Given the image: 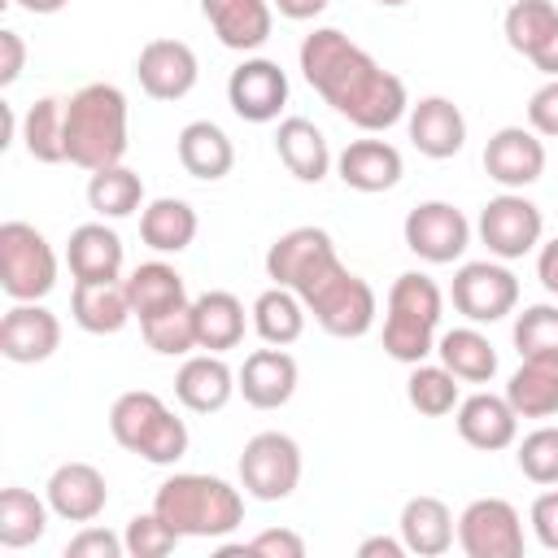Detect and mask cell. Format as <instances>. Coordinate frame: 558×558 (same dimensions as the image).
<instances>
[{
  "mask_svg": "<svg viewBox=\"0 0 558 558\" xmlns=\"http://www.w3.org/2000/svg\"><path fill=\"white\" fill-rule=\"evenodd\" d=\"M301 74L357 131H388L410 113L405 83L336 26L301 39Z\"/></svg>",
  "mask_w": 558,
  "mask_h": 558,
  "instance_id": "6da1fadb",
  "label": "cell"
},
{
  "mask_svg": "<svg viewBox=\"0 0 558 558\" xmlns=\"http://www.w3.org/2000/svg\"><path fill=\"white\" fill-rule=\"evenodd\" d=\"M126 157V96L113 83H87L65 100V161L105 170Z\"/></svg>",
  "mask_w": 558,
  "mask_h": 558,
  "instance_id": "7a4b0ae2",
  "label": "cell"
},
{
  "mask_svg": "<svg viewBox=\"0 0 558 558\" xmlns=\"http://www.w3.org/2000/svg\"><path fill=\"white\" fill-rule=\"evenodd\" d=\"M153 510L179 532V536H227L244 523V497L231 488L222 475H201V471H179L157 484Z\"/></svg>",
  "mask_w": 558,
  "mask_h": 558,
  "instance_id": "3957f363",
  "label": "cell"
},
{
  "mask_svg": "<svg viewBox=\"0 0 558 558\" xmlns=\"http://www.w3.org/2000/svg\"><path fill=\"white\" fill-rule=\"evenodd\" d=\"M109 432L126 453L153 466H174L192 445L187 423L148 388H131L109 405Z\"/></svg>",
  "mask_w": 558,
  "mask_h": 558,
  "instance_id": "277c9868",
  "label": "cell"
},
{
  "mask_svg": "<svg viewBox=\"0 0 558 558\" xmlns=\"http://www.w3.org/2000/svg\"><path fill=\"white\" fill-rule=\"evenodd\" d=\"M445 296L436 279L423 270H405L388 288V314H384V353L414 366L427 353H436V327H440Z\"/></svg>",
  "mask_w": 558,
  "mask_h": 558,
  "instance_id": "5b68a950",
  "label": "cell"
},
{
  "mask_svg": "<svg viewBox=\"0 0 558 558\" xmlns=\"http://www.w3.org/2000/svg\"><path fill=\"white\" fill-rule=\"evenodd\" d=\"M296 296L305 301V310L314 314V323L327 336H336V340H357V336H366L375 327V310H379L375 305V288L362 275H353L344 262H331Z\"/></svg>",
  "mask_w": 558,
  "mask_h": 558,
  "instance_id": "8992f818",
  "label": "cell"
},
{
  "mask_svg": "<svg viewBox=\"0 0 558 558\" xmlns=\"http://www.w3.org/2000/svg\"><path fill=\"white\" fill-rule=\"evenodd\" d=\"M0 288L13 301H44L57 288V253L31 222L0 227Z\"/></svg>",
  "mask_w": 558,
  "mask_h": 558,
  "instance_id": "52a82bcc",
  "label": "cell"
},
{
  "mask_svg": "<svg viewBox=\"0 0 558 558\" xmlns=\"http://www.w3.org/2000/svg\"><path fill=\"white\" fill-rule=\"evenodd\" d=\"M301 484V445L288 432H257L240 453V488L257 501H283Z\"/></svg>",
  "mask_w": 558,
  "mask_h": 558,
  "instance_id": "ba28073f",
  "label": "cell"
},
{
  "mask_svg": "<svg viewBox=\"0 0 558 558\" xmlns=\"http://www.w3.org/2000/svg\"><path fill=\"white\" fill-rule=\"evenodd\" d=\"M475 231L497 262H514V257H527L532 248H541L545 218H541V205L527 201L523 192H501L480 209Z\"/></svg>",
  "mask_w": 558,
  "mask_h": 558,
  "instance_id": "9c48e42d",
  "label": "cell"
},
{
  "mask_svg": "<svg viewBox=\"0 0 558 558\" xmlns=\"http://www.w3.org/2000/svg\"><path fill=\"white\" fill-rule=\"evenodd\" d=\"M405 248L418 257V262H432V266H449L466 253L471 244V222L458 205L449 201H423L405 214Z\"/></svg>",
  "mask_w": 558,
  "mask_h": 558,
  "instance_id": "30bf717a",
  "label": "cell"
},
{
  "mask_svg": "<svg viewBox=\"0 0 558 558\" xmlns=\"http://www.w3.org/2000/svg\"><path fill=\"white\" fill-rule=\"evenodd\" d=\"M458 545L466 558H519L523 519L506 497H475L458 514Z\"/></svg>",
  "mask_w": 558,
  "mask_h": 558,
  "instance_id": "8fae6325",
  "label": "cell"
},
{
  "mask_svg": "<svg viewBox=\"0 0 558 558\" xmlns=\"http://www.w3.org/2000/svg\"><path fill=\"white\" fill-rule=\"evenodd\" d=\"M449 296L466 323H501L519 305V279L501 262H466L458 266Z\"/></svg>",
  "mask_w": 558,
  "mask_h": 558,
  "instance_id": "7c38bea8",
  "label": "cell"
},
{
  "mask_svg": "<svg viewBox=\"0 0 558 558\" xmlns=\"http://www.w3.org/2000/svg\"><path fill=\"white\" fill-rule=\"evenodd\" d=\"M331 262H340V253L323 227H292L266 248V275L292 292L310 288Z\"/></svg>",
  "mask_w": 558,
  "mask_h": 558,
  "instance_id": "4fadbf2b",
  "label": "cell"
},
{
  "mask_svg": "<svg viewBox=\"0 0 558 558\" xmlns=\"http://www.w3.org/2000/svg\"><path fill=\"white\" fill-rule=\"evenodd\" d=\"M227 105L244 122H275L288 105V74L270 57H244L227 78Z\"/></svg>",
  "mask_w": 558,
  "mask_h": 558,
  "instance_id": "5bb4252c",
  "label": "cell"
},
{
  "mask_svg": "<svg viewBox=\"0 0 558 558\" xmlns=\"http://www.w3.org/2000/svg\"><path fill=\"white\" fill-rule=\"evenodd\" d=\"M484 170L506 192H523L545 174V144L532 126H501L484 144Z\"/></svg>",
  "mask_w": 558,
  "mask_h": 558,
  "instance_id": "9a60e30c",
  "label": "cell"
},
{
  "mask_svg": "<svg viewBox=\"0 0 558 558\" xmlns=\"http://www.w3.org/2000/svg\"><path fill=\"white\" fill-rule=\"evenodd\" d=\"M135 78L153 100H183L201 78V61L183 39H148L135 57Z\"/></svg>",
  "mask_w": 558,
  "mask_h": 558,
  "instance_id": "2e32d148",
  "label": "cell"
},
{
  "mask_svg": "<svg viewBox=\"0 0 558 558\" xmlns=\"http://www.w3.org/2000/svg\"><path fill=\"white\" fill-rule=\"evenodd\" d=\"M57 344H61V318L39 301H13V310L0 318V353L17 366L48 362Z\"/></svg>",
  "mask_w": 558,
  "mask_h": 558,
  "instance_id": "e0dca14e",
  "label": "cell"
},
{
  "mask_svg": "<svg viewBox=\"0 0 558 558\" xmlns=\"http://www.w3.org/2000/svg\"><path fill=\"white\" fill-rule=\"evenodd\" d=\"M296 379H301L296 357L288 349H279V344L253 349L244 357V366L235 371V388H240V397L253 410H279V405H288L292 392H296Z\"/></svg>",
  "mask_w": 558,
  "mask_h": 558,
  "instance_id": "ac0fdd59",
  "label": "cell"
},
{
  "mask_svg": "<svg viewBox=\"0 0 558 558\" xmlns=\"http://www.w3.org/2000/svg\"><path fill=\"white\" fill-rule=\"evenodd\" d=\"M44 497H48V506H52L57 519H65V523H92L109 506V484H105V475L92 462H61L48 475Z\"/></svg>",
  "mask_w": 558,
  "mask_h": 558,
  "instance_id": "d6986e66",
  "label": "cell"
},
{
  "mask_svg": "<svg viewBox=\"0 0 558 558\" xmlns=\"http://www.w3.org/2000/svg\"><path fill=\"white\" fill-rule=\"evenodd\" d=\"M405 126H410V144L432 161L458 157L466 144V118L449 96H423L418 105H410Z\"/></svg>",
  "mask_w": 558,
  "mask_h": 558,
  "instance_id": "ffe728a7",
  "label": "cell"
},
{
  "mask_svg": "<svg viewBox=\"0 0 558 558\" xmlns=\"http://www.w3.org/2000/svg\"><path fill=\"white\" fill-rule=\"evenodd\" d=\"M458 436L471 445V449H484V453H497V449H510L514 436H519V414L506 397L497 392H471L458 401Z\"/></svg>",
  "mask_w": 558,
  "mask_h": 558,
  "instance_id": "44dd1931",
  "label": "cell"
},
{
  "mask_svg": "<svg viewBox=\"0 0 558 558\" xmlns=\"http://www.w3.org/2000/svg\"><path fill=\"white\" fill-rule=\"evenodd\" d=\"M205 22L231 52H253L270 39L275 4L270 0H201Z\"/></svg>",
  "mask_w": 558,
  "mask_h": 558,
  "instance_id": "7402d4cb",
  "label": "cell"
},
{
  "mask_svg": "<svg viewBox=\"0 0 558 558\" xmlns=\"http://www.w3.org/2000/svg\"><path fill=\"white\" fill-rule=\"evenodd\" d=\"M336 174L353 192H388V187L401 183L405 161L388 140H353L336 157Z\"/></svg>",
  "mask_w": 558,
  "mask_h": 558,
  "instance_id": "603a6c76",
  "label": "cell"
},
{
  "mask_svg": "<svg viewBox=\"0 0 558 558\" xmlns=\"http://www.w3.org/2000/svg\"><path fill=\"white\" fill-rule=\"evenodd\" d=\"M235 392V371L222 362V353H196L174 375V397L192 414H218Z\"/></svg>",
  "mask_w": 558,
  "mask_h": 558,
  "instance_id": "cb8c5ba5",
  "label": "cell"
},
{
  "mask_svg": "<svg viewBox=\"0 0 558 558\" xmlns=\"http://www.w3.org/2000/svg\"><path fill=\"white\" fill-rule=\"evenodd\" d=\"M397 532L405 541V554H418V558H440L449 554L453 536H458V519L453 510L440 501V497H410L401 506V519H397Z\"/></svg>",
  "mask_w": 558,
  "mask_h": 558,
  "instance_id": "d4e9b609",
  "label": "cell"
},
{
  "mask_svg": "<svg viewBox=\"0 0 558 558\" xmlns=\"http://www.w3.org/2000/svg\"><path fill=\"white\" fill-rule=\"evenodd\" d=\"M65 262H70V275L74 283H96V279H122V235L105 222H83L70 231V244H65Z\"/></svg>",
  "mask_w": 558,
  "mask_h": 558,
  "instance_id": "484cf974",
  "label": "cell"
},
{
  "mask_svg": "<svg viewBox=\"0 0 558 558\" xmlns=\"http://www.w3.org/2000/svg\"><path fill=\"white\" fill-rule=\"evenodd\" d=\"M70 314L83 331L92 336H113L122 331L135 310L126 296V279H96V283H74L70 288Z\"/></svg>",
  "mask_w": 558,
  "mask_h": 558,
  "instance_id": "4316f807",
  "label": "cell"
},
{
  "mask_svg": "<svg viewBox=\"0 0 558 558\" xmlns=\"http://www.w3.org/2000/svg\"><path fill=\"white\" fill-rule=\"evenodd\" d=\"M174 153H179V166H183L192 179H201V183H218V179H227L231 166H235V144H231L227 131H222L218 122H209V118L187 122V126L179 131V140H174Z\"/></svg>",
  "mask_w": 558,
  "mask_h": 558,
  "instance_id": "83f0119b",
  "label": "cell"
},
{
  "mask_svg": "<svg viewBox=\"0 0 558 558\" xmlns=\"http://www.w3.org/2000/svg\"><path fill=\"white\" fill-rule=\"evenodd\" d=\"M275 153L288 166V174L301 179V183H323L327 170H331L327 135L310 118H283L279 131H275Z\"/></svg>",
  "mask_w": 558,
  "mask_h": 558,
  "instance_id": "f1b7e54d",
  "label": "cell"
},
{
  "mask_svg": "<svg viewBox=\"0 0 558 558\" xmlns=\"http://www.w3.org/2000/svg\"><path fill=\"white\" fill-rule=\"evenodd\" d=\"M192 318H196V349L205 353H227L244 340V301L235 292L209 288L192 301Z\"/></svg>",
  "mask_w": 558,
  "mask_h": 558,
  "instance_id": "f546056e",
  "label": "cell"
},
{
  "mask_svg": "<svg viewBox=\"0 0 558 558\" xmlns=\"http://www.w3.org/2000/svg\"><path fill=\"white\" fill-rule=\"evenodd\" d=\"M506 401L519 418L558 414V357H523L506 384Z\"/></svg>",
  "mask_w": 558,
  "mask_h": 558,
  "instance_id": "4dcf8cb0",
  "label": "cell"
},
{
  "mask_svg": "<svg viewBox=\"0 0 558 558\" xmlns=\"http://www.w3.org/2000/svg\"><path fill=\"white\" fill-rule=\"evenodd\" d=\"M196 209L179 196H157L153 205L140 209V240L153 253H183L196 240Z\"/></svg>",
  "mask_w": 558,
  "mask_h": 558,
  "instance_id": "1f68e13d",
  "label": "cell"
},
{
  "mask_svg": "<svg viewBox=\"0 0 558 558\" xmlns=\"http://www.w3.org/2000/svg\"><path fill=\"white\" fill-rule=\"evenodd\" d=\"M126 296H131L135 318L144 323L153 314H166V310L183 305L187 301V283H183V275L170 262H140L126 275Z\"/></svg>",
  "mask_w": 558,
  "mask_h": 558,
  "instance_id": "d6a6232c",
  "label": "cell"
},
{
  "mask_svg": "<svg viewBox=\"0 0 558 558\" xmlns=\"http://www.w3.org/2000/svg\"><path fill=\"white\" fill-rule=\"evenodd\" d=\"M436 353L466 384H488L497 375V349L480 327H453V331L436 336Z\"/></svg>",
  "mask_w": 558,
  "mask_h": 558,
  "instance_id": "836d02e7",
  "label": "cell"
},
{
  "mask_svg": "<svg viewBox=\"0 0 558 558\" xmlns=\"http://www.w3.org/2000/svg\"><path fill=\"white\" fill-rule=\"evenodd\" d=\"M48 497L39 501L31 488L22 484H9L0 493V545L4 549H26L35 541H44L48 532Z\"/></svg>",
  "mask_w": 558,
  "mask_h": 558,
  "instance_id": "e575fe53",
  "label": "cell"
},
{
  "mask_svg": "<svg viewBox=\"0 0 558 558\" xmlns=\"http://www.w3.org/2000/svg\"><path fill=\"white\" fill-rule=\"evenodd\" d=\"M305 301L292 292V288H266L257 301H253V331L266 340V344H292V340H301V331H305Z\"/></svg>",
  "mask_w": 558,
  "mask_h": 558,
  "instance_id": "d590c367",
  "label": "cell"
},
{
  "mask_svg": "<svg viewBox=\"0 0 558 558\" xmlns=\"http://www.w3.org/2000/svg\"><path fill=\"white\" fill-rule=\"evenodd\" d=\"M22 148L44 166L65 161V100L39 96L22 113Z\"/></svg>",
  "mask_w": 558,
  "mask_h": 558,
  "instance_id": "8d00e7d4",
  "label": "cell"
},
{
  "mask_svg": "<svg viewBox=\"0 0 558 558\" xmlns=\"http://www.w3.org/2000/svg\"><path fill=\"white\" fill-rule=\"evenodd\" d=\"M87 205L100 214V218H131L140 205H144V179L131 170V166H105V170H92L87 179Z\"/></svg>",
  "mask_w": 558,
  "mask_h": 558,
  "instance_id": "74e56055",
  "label": "cell"
},
{
  "mask_svg": "<svg viewBox=\"0 0 558 558\" xmlns=\"http://www.w3.org/2000/svg\"><path fill=\"white\" fill-rule=\"evenodd\" d=\"M405 397H410V405L418 410V414H427V418H445V414H453L458 410V375L440 362V366H432V362H414L410 366V379H405Z\"/></svg>",
  "mask_w": 558,
  "mask_h": 558,
  "instance_id": "f35d334b",
  "label": "cell"
},
{
  "mask_svg": "<svg viewBox=\"0 0 558 558\" xmlns=\"http://www.w3.org/2000/svg\"><path fill=\"white\" fill-rule=\"evenodd\" d=\"M140 331H144V344H148L153 353H161V357H183V353H192V349H196L192 301H183V305H174V310H166V314L144 318Z\"/></svg>",
  "mask_w": 558,
  "mask_h": 558,
  "instance_id": "ab89813d",
  "label": "cell"
},
{
  "mask_svg": "<svg viewBox=\"0 0 558 558\" xmlns=\"http://www.w3.org/2000/svg\"><path fill=\"white\" fill-rule=\"evenodd\" d=\"M554 26H558V9H554L549 0H514V4L506 9V22H501L506 44H510L514 52H523V57H532V52L541 48V39H545Z\"/></svg>",
  "mask_w": 558,
  "mask_h": 558,
  "instance_id": "60d3db41",
  "label": "cell"
},
{
  "mask_svg": "<svg viewBox=\"0 0 558 558\" xmlns=\"http://www.w3.org/2000/svg\"><path fill=\"white\" fill-rule=\"evenodd\" d=\"M514 349L519 357H558V305L541 301L514 318Z\"/></svg>",
  "mask_w": 558,
  "mask_h": 558,
  "instance_id": "b9f144b4",
  "label": "cell"
},
{
  "mask_svg": "<svg viewBox=\"0 0 558 558\" xmlns=\"http://www.w3.org/2000/svg\"><path fill=\"white\" fill-rule=\"evenodd\" d=\"M122 541H126V554H131V558H166V554H174V545H179L183 536H179L157 510H148V514H131V519H126Z\"/></svg>",
  "mask_w": 558,
  "mask_h": 558,
  "instance_id": "7bdbcfd3",
  "label": "cell"
},
{
  "mask_svg": "<svg viewBox=\"0 0 558 558\" xmlns=\"http://www.w3.org/2000/svg\"><path fill=\"white\" fill-rule=\"evenodd\" d=\"M514 462L519 471L532 480V484H558V427H536L519 440L514 449Z\"/></svg>",
  "mask_w": 558,
  "mask_h": 558,
  "instance_id": "ee69618b",
  "label": "cell"
},
{
  "mask_svg": "<svg viewBox=\"0 0 558 558\" xmlns=\"http://www.w3.org/2000/svg\"><path fill=\"white\" fill-rule=\"evenodd\" d=\"M65 554H70V558H122V554H126V541H122L118 532H109V527L83 523V532L70 536Z\"/></svg>",
  "mask_w": 558,
  "mask_h": 558,
  "instance_id": "f6af8a7d",
  "label": "cell"
},
{
  "mask_svg": "<svg viewBox=\"0 0 558 558\" xmlns=\"http://www.w3.org/2000/svg\"><path fill=\"white\" fill-rule=\"evenodd\" d=\"M235 549L270 554V558H305V541H301L296 532H288V527H266V532H257V536L244 541V545H222L218 554H235Z\"/></svg>",
  "mask_w": 558,
  "mask_h": 558,
  "instance_id": "bcb514c9",
  "label": "cell"
},
{
  "mask_svg": "<svg viewBox=\"0 0 558 558\" xmlns=\"http://www.w3.org/2000/svg\"><path fill=\"white\" fill-rule=\"evenodd\" d=\"M527 126L536 135H558V78H549L545 87L532 92V100H527Z\"/></svg>",
  "mask_w": 558,
  "mask_h": 558,
  "instance_id": "7dc6e473",
  "label": "cell"
},
{
  "mask_svg": "<svg viewBox=\"0 0 558 558\" xmlns=\"http://www.w3.org/2000/svg\"><path fill=\"white\" fill-rule=\"evenodd\" d=\"M532 532L545 549H558V488H549L532 501Z\"/></svg>",
  "mask_w": 558,
  "mask_h": 558,
  "instance_id": "c3c4849f",
  "label": "cell"
},
{
  "mask_svg": "<svg viewBox=\"0 0 558 558\" xmlns=\"http://www.w3.org/2000/svg\"><path fill=\"white\" fill-rule=\"evenodd\" d=\"M26 65V39L17 31H0V87H13Z\"/></svg>",
  "mask_w": 558,
  "mask_h": 558,
  "instance_id": "681fc988",
  "label": "cell"
},
{
  "mask_svg": "<svg viewBox=\"0 0 558 558\" xmlns=\"http://www.w3.org/2000/svg\"><path fill=\"white\" fill-rule=\"evenodd\" d=\"M536 279L545 283L549 296H558V240H545L536 253Z\"/></svg>",
  "mask_w": 558,
  "mask_h": 558,
  "instance_id": "f907efd6",
  "label": "cell"
},
{
  "mask_svg": "<svg viewBox=\"0 0 558 558\" xmlns=\"http://www.w3.org/2000/svg\"><path fill=\"white\" fill-rule=\"evenodd\" d=\"M270 4H275V13L288 17V22H310V17H318L331 0H270Z\"/></svg>",
  "mask_w": 558,
  "mask_h": 558,
  "instance_id": "816d5d0a",
  "label": "cell"
},
{
  "mask_svg": "<svg viewBox=\"0 0 558 558\" xmlns=\"http://www.w3.org/2000/svg\"><path fill=\"white\" fill-rule=\"evenodd\" d=\"M527 61H532V65H536L545 78H558V26H554V31L541 39V48H536Z\"/></svg>",
  "mask_w": 558,
  "mask_h": 558,
  "instance_id": "f5cc1de1",
  "label": "cell"
},
{
  "mask_svg": "<svg viewBox=\"0 0 558 558\" xmlns=\"http://www.w3.org/2000/svg\"><path fill=\"white\" fill-rule=\"evenodd\" d=\"M375 554L401 558V554H405V541H401V536H366V541L357 545V558H375Z\"/></svg>",
  "mask_w": 558,
  "mask_h": 558,
  "instance_id": "db71d44e",
  "label": "cell"
},
{
  "mask_svg": "<svg viewBox=\"0 0 558 558\" xmlns=\"http://www.w3.org/2000/svg\"><path fill=\"white\" fill-rule=\"evenodd\" d=\"M26 13H39V17H48V13H61L70 0H17Z\"/></svg>",
  "mask_w": 558,
  "mask_h": 558,
  "instance_id": "11a10c76",
  "label": "cell"
},
{
  "mask_svg": "<svg viewBox=\"0 0 558 558\" xmlns=\"http://www.w3.org/2000/svg\"><path fill=\"white\" fill-rule=\"evenodd\" d=\"M375 4H384V9H401V4H410V0H375Z\"/></svg>",
  "mask_w": 558,
  "mask_h": 558,
  "instance_id": "9f6ffc18",
  "label": "cell"
}]
</instances>
